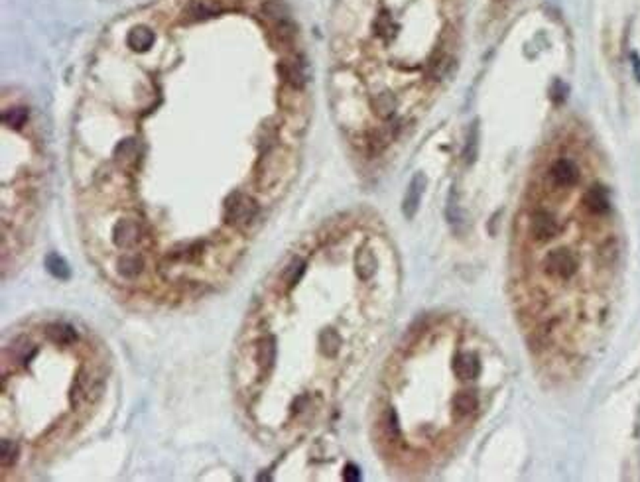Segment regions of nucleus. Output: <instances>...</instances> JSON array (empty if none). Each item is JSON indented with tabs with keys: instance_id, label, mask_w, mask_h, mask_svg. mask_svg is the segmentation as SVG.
<instances>
[{
	"instance_id": "f257e3e1",
	"label": "nucleus",
	"mask_w": 640,
	"mask_h": 482,
	"mask_svg": "<svg viewBox=\"0 0 640 482\" xmlns=\"http://www.w3.org/2000/svg\"><path fill=\"white\" fill-rule=\"evenodd\" d=\"M542 268L550 278L565 282V280H572L579 268V258L567 250V248H555L552 252H548L542 260Z\"/></svg>"
},
{
	"instance_id": "f03ea898",
	"label": "nucleus",
	"mask_w": 640,
	"mask_h": 482,
	"mask_svg": "<svg viewBox=\"0 0 640 482\" xmlns=\"http://www.w3.org/2000/svg\"><path fill=\"white\" fill-rule=\"evenodd\" d=\"M560 225L548 211L544 209H534L530 215H528V225H526V233L528 237L534 240L536 245H544L554 240L560 235Z\"/></svg>"
},
{
	"instance_id": "7ed1b4c3",
	"label": "nucleus",
	"mask_w": 640,
	"mask_h": 482,
	"mask_svg": "<svg viewBox=\"0 0 640 482\" xmlns=\"http://www.w3.org/2000/svg\"><path fill=\"white\" fill-rule=\"evenodd\" d=\"M548 178H550L554 187L570 190V187L577 185V181H579V168H577V163H575L574 160H570V158H560V160H555L554 163L550 166Z\"/></svg>"
},
{
	"instance_id": "20e7f679",
	"label": "nucleus",
	"mask_w": 640,
	"mask_h": 482,
	"mask_svg": "<svg viewBox=\"0 0 640 482\" xmlns=\"http://www.w3.org/2000/svg\"><path fill=\"white\" fill-rule=\"evenodd\" d=\"M583 205L585 209L593 213V215H605L611 209V197L609 191L603 185H591L589 190L583 193Z\"/></svg>"
},
{
	"instance_id": "39448f33",
	"label": "nucleus",
	"mask_w": 640,
	"mask_h": 482,
	"mask_svg": "<svg viewBox=\"0 0 640 482\" xmlns=\"http://www.w3.org/2000/svg\"><path fill=\"white\" fill-rule=\"evenodd\" d=\"M254 360H257L258 369H260L262 374H268L272 370L274 362H276V339L274 337L266 335V337H262V339L258 340Z\"/></svg>"
},
{
	"instance_id": "423d86ee",
	"label": "nucleus",
	"mask_w": 640,
	"mask_h": 482,
	"mask_svg": "<svg viewBox=\"0 0 640 482\" xmlns=\"http://www.w3.org/2000/svg\"><path fill=\"white\" fill-rule=\"evenodd\" d=\"M144 272V258L140 254H126L118 260V274L125 280H136Z\"/></svg>"
},
{
	"instance_id": "0eeeda50",
	"label": "nucleus",
	"mask_w": 640,
	"mask_h": 482,
	"mask_svg": "<svg viewBox=\"0 0 640 482\" xmlns=\"http://www.w3.org/2000/svg\"><path fill=\"white\" fill-rule=\"evenodd\" d=\"M424 183H426L424 175H416V178L412 180L410 187H408V193H406V199H404V213H406L408 217H414L416 209H418V205H420Z\"/></svg>"
},
{
	"instance_id": "6e6552de",
	"label": "nucleus",
	"mask_w": 640,
	"mask_h": 482,
	"mask_svg": "<svg viewBox=\"0 0 640 482\" xmlns=\"http://www.w3.org/2000/svg\"><path fill=\"white\" fill-rule=\"evenodd\" d=\"M46 335H48L51 342L63 345V347L71 345L75 340V329L71 325H67V323H51V325H48V329H46Z\"/></svg>"
},
{
	"instance_id": "1a4fd4ad",
	"label": "nucleus",
	"mask_w": 640,
	"mask_h": 482,
	"mask_svg": "<svg viewBox=\"0 0 640 482\" xmlns=\"http://www.w3.org/2000/svg\"><path fill=\"white\" fill-rule=\"evenodd\" d=\"M376 272V256L371 250H363L357 256V274L361 280H369Z\"/></svg>"
},
{
	"instance_id": "9d476101",
	"label": "nucleus",
	"mask_w": 640,
	"mask_h": 482,
	"mask_svg": "<svg viewBox=\"0 0 640 482\" xmlns=\"http://www.w3.org/2000/svg\"><path fill=\"white\" fill-rule=\"evenodd\" d=\"M46 268L49 270V274L56 276L58 280H67L69 278V268L63 262V258H59L58 254H49L46 258Z\"/></svg>"
},
{
	"instance_id": "9b49d317",
	"label": "nucleus",
	"mask_w": 640,
	"mask_h": 482,
	"mask_svg": "<svg viewBox=\"0 0 640 482\" xmlns=\"http://www.w3.org/2000/svg\"><path fill=\"white\" fill-rule=\"evenodd\" d=\"M16 455H18L16 443L10 441V439H2V464L8 466V463H12L16 459Z\"/></svg>"
},
{
	"instance_id": "f8f14e48",
	"label": "nucleus",
	"mask_w": 640,
	"mask_h": 482,
	"mask_svg": "<svg viewBox=\"0 0 640 482\" xmlns=\"http://www.w3.org/2000/svg\"><path fill=\"white\" fill-rule=\"evenodd\" d=\"M345 478H347V481H357V478H359V471L355 469L353 464H349V466H347V474H345Z\"/></svg>"
}]
</instances>
